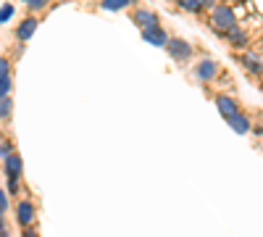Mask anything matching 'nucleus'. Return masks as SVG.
<instances>
[{
	"instance_id": "nucleus-24",
	"label": "nucleus",
	"mask_w": 263,
	"mask_h": 237,
	"mask_svg": "<svg viewBox=\"0 0 263 237\" xmlns=\"http://www.w3.org/2000/svg\"><path fill=\"white\" fill-rule=\"evenodd\" d=\"M221 0H200V6H203V11H213Z\"/></svg>"
},
{
	"instance_id": "nucleus-4",
	"label": "nucleus",
	"mask_w": 263,
	"mask_h": 237,
	"mask_svg": "<svg viewBox=\"0 0 263 237\" xmlns=\"http://www.w3.org/2000/svg\"><path fill=\"white\" fill-rule=\"evenodd\" d=\"M218 71H221V66H218L213 58H203V61H197L195 66H192V77H195L197 82H203V84L213 82V79L218 77Z\"/></svg>"
},
{
	"instance_id": "nucleus-3",
	"label": "nucleus",
	"mask_w": 263,
	"mask_h": 237,
	"mask_svg": "<svg viewBox=\"0 0 263 237\" xmlns=\"http://www.w3.org/2000/svg\"><path fill=\"white\" fill-rule=\"evenodd\" d=\"M13 213H16V224L18 227L37 224V203L32 198H18L16 206H13Z\"/></svg>"
},
{
	"instance_id": "nucleus-7",
	"label": "nucleus",
	"mask_w": 263,
	"mask_h": 237,
	"mask_svg": "<svg viewBox=\"0 0 263 237\" xmlns=\"http://www.w3.org/2000/svg\"><path fill=\"white\" fill-rule=\"evenodd\" d=\"M40 27V19L34 16V13H29V16H24L18 21V27L13 29V37L18 40V42H27L32 34H34V29Z\"/></svg>"
},
{
	"instance_id": "nucleus-12",
	"label": "nucleus",
	"mask_w": 263,
	"mask_h": 237,
	"mask_svg": "<svg viewBox=\"0 0 263 237\" xmlns=\"http://www.w3.org/2000/svg\"><path fill=\"white\" fill-rule=\"evenodd\" d=\"M227 124L234 129L237 135H248V132H250V119H248V114H242V111H237Z\"/></svg>"
},
{
	"instance_id": "nucleus-27",
	"label": "nucleus",
	"mask_w": 263,
	"mask_h": 237,
	"mask_svg": "<svg viewBox=\"0 0 263 237\" xmlns=\"http://www.w3.org/2000/svg\"><path fill=\"white\" fill-rule=\"evenodd\" d=\"M0 237H13V234H11V232H8V227H6L3 232H0Z\"/></svg>"
},
{
	"instance_id": "nucleus-9",
	"label": "nucleus",
	"mask_w": 263,
	"mask_h": 237,
	"mask_svg": "<svg viewBox=\"0 0 263 237\" xmlns=\"http://www.w3.org/2000/svg\"><path fill=\"white\" fill-rule=\"evenodd\" d=\"M140 34H142L145 42H150V45H156V48H166V42H168V32H166L161 24H156V27H145Z\"/></svg>"
},
{
	"instance_id": "nucleus-5",
	"label": "nucleus",
	"mask_w": 263,
	"mask_h": 237,
	"mask_svg": "<svg viewBox=\"0 0 263 237\" xmlns=\"http://www.w3.org/2000/svg\"><path fill=\"white\" fill-rule=\"evenodd\" d=\"M237 61H239V66H242L248 74L263 77V56L258 50H242V53L237 56Z\"/></svg>"
},
{
	"instance_id": "nucleus-18",
	"label": "nucleus",
	"mask_w": 263,
	"mask_h": 237,
	"mask_svg": "<svg viewBox=\"0 0 263 237\" xmlns=\"http://www.w3.org/2000/svg\"><path fill=\"white\" fill-rule=\"evenodd\" d=\"M48 6H50V0H29V3H27L29 13H40V11H45Z\"/></svg>"
},
{
	"instance_id": "nucleus-14",
	"label": "nucleus",
	"mask_w": 263,
	"mask_h": 237,
	"mask_svg": "<svg viewBox=\"0 0 263 237\" xmlns=\"http://www.w3.org/2000/svg\"><path fill=\"white\" fill-rule=\"evenodd\" d=\"M13 116V98H0V124H8Z\"/></svg>"
},
{
	"instance_id": "nucleus-6",
	"label": "nucleus",
	"mask_w": 263,
	"mask_h": 237,
	"mask_svg": "<svg viewBox=\"0 0 263 237\" xmlns=\"http://www.w3.org/2000/svg\"><path fill=\"white\" fill-rule=\"evenodd\" d=\"M132 21H135V24H137L140 29L161 24L158 13H156V11H150V8H145V6H135V8H132Z\"/></svg>"
},
{
	"instance_id": "nucleus-2",
	"label": "nucleus",
	"mask_w": 263,
	"mask_h": 237,
	"mask_svg": "<svg viewBox=\"0 0 263 237\" xmlns=\"http://www.w3.org/2000/svg\"><path fill=\"white\" fill-rule=\"evenodd\" d=\"M166 53H168V58H174L177 63H187V61L192 58L195 48H192V42L184 40V37H168V42H166Z\"/></svg>"
},
{
	"instance_id": "nucleus-11",
	"label": "nucleus",
	"mask_w": 263,
	"mask_h": 237,
	"mask_svg": "<svg viewBox=\"0 0 263 237\" xmlns=\"http://www.w3.org/2000/svg\"><path fill=\"white\" fill-rule=\"evenodd\" d=\"M3 174L6 177H21L24 174V161L18 153H11L8 158H3Z\"/></svg>"
},
{
	"instance_id": "nucleus-19",
	"label": "nucleus",
	"mask_w": 263,
	"mask_h": 237,
	"mask_svg": "<svg viewBox=\"0 0 263 237\" xmlns=\"http://www.w3.org/2000/svg\"><path fill=\"white\" fill-rule=\"evenodd\" d=\"M13 90V77H6V79H0V98H8Z\"/></svg>"
},
{
	"instance_id": "nucleus-10",
	"label": "nucleus",
	"mask_w": 263,
	"mask_h": 237,
	"mask_svg": "<svg viewBox=\"0 0 263 237\" xmlns=\"http://www.w3.org/2000/svg\"><path fill=\"white\" fill-rule=\"evenodd\" d=\"M216 108H218V114H221V119H224V121H229V119L239 111V105H237V100H234L232 95L218 93V95H216Z\"/></svg>"
},
{
	"instance_id": "nucleus-13",
	"label": "nucleus",
	"mask_w": 263,
	"mask_h": 237,
	"mask_svg": "<svg viewBox=\"0 0 263 237\" xmlns=\"http://www.w3.org/2000/svg\"><path fill=\"white\" fill-rule=\"evenodd\" d=\"M174 6H177L179 11L184 13H203V6H200V0H174Z\"/></svg>"
},
{
	"instance_id": "nucleus-8",
	"label": "nucleus",
	"mask_w": 263,
	"mask_h": 237,
	"mask_svg": "<svg viewBox=\"0 0 263 237\" xmlns=\"http://www.w3.org/2000/svg\"><path fill=\"white\" fill-rule=\"evenodd\" d=\"M224 40L229 42L234 50H248V48H250V34H248V29H242V27H232V29L224 34Z\"/></svg>"
},
{
	"instance_id": "nucleus-1",
	"label": "nucleus",
	"mask_w": 263,
	"mask_h": 237,
	"mask_svg": "<svg viewBox=\"0 0 263 237\" xmlns=\"http://www.w3.org/2000/svg\"><path fill=\"white\" fill-rule=\"evenodd\" d=\"M211 27L218 37H224L232 27H237V13L229 3H218L213 11H211Z\"/></svg>"
},
{
	"instance_id": "nucleus-26",
	"label": "nucleus",
	"mask_w": 263,
	"mask_h": 237,
	"mask_svg": "<svg viewBox=\"0 0 263 237\" xmlns=\"http://www.w3.org/2000/svg\"><path fill=\"white\" fill-rule=\"evenodd\" d=\"M3 229H6V213L0 211V232H3Z\"/></svg>"
},
{
	"instance_id": "nucleus-21",
	"label": "nucleus",
	"mask_w": 263,
	"mask_h": 237,
	"mask_svg": "<svg viewBox=\"0 0 263 237\" xmlns=\"http://www.w3.org/2000/svg\"><path fill=\"white\" fill-rule=\"evenodd\" d=\"M13 16V6L6 3V6H0V24H6V21Z\"/></svg>"
},
{
	"instance_id": "nucleus-20",
	"label": "nucleus",
	"mask_w": 263,
	"mask_h": 237,
	"mask_svg": "<svg viewBox=\"0 0 263 237\" xmlns=\"http://www.w3.org/2000/svg\"><path fill=\"white\" fill-rule=\"evenodd\" d=\"M11 77V58L8 56H0V79Z\"/></svg>"
},
{
	"instance_id": "nucleus-25",
	"label": "nucleus",
	"mask_w": 263,
	"mask_h": 237,
	"mask_svg": "<svg viewBox=\"0 0 263 237\" xmlns=\"http://www.w3.org/2000/svg\"><path fill=\"white\" fill-rule=\"evenodd\" d=\"M255 50H258V53H260V56H263V34H260V40H258V42H255Z\"/></svg>"
},
{
	"instance_id": "nucleus-15",
	"label": "nucleus",
	"mask_w": 263,
	"mask_h": 237,
	"mask_svg": "<svg viewBox=\"0 0 263 237\" xmlns=\"http://www.w3.org/2000/svg\"><path fill=\"white\" fill-rule=\"evenodd\" d=\"M6 190L11 198H18L21 195V177H6Z\"/></svg>"
},
{
	"instance_id": "nucleus-17",
	"label": "nucleus",
	"mask_w": 263,
	"mask_h": 237,
	"mask_svg": "<svg viewBox=\"0 0 263 237\" xmlns=\"http://www.w3.org/2000/svg\"><path fill=\"white\" fill-rule=\"evenodd\" d=\"M100 8H103V11H111V13H116V11L126 8V3H124V0H100Z\"/></svg>"
},
{
	"instance_id": "nucleus-28",
	"label": "nucleus",
	"mask_w": 263,
	"mask_h": 237,
	"mask_svg": "<svg viewBox=\"0 0 263 237\" xmlns=\"http://www.w3.org/2000/svg\"><path fill=\"white\" fill-rule=\"evenodd\" d=\"M124 3H126V6H140L137 0H124Z\"/></svg>"
},
{
	"instance_id": "nucleus-16",
	"label": "nucleus",
	"mask_w": 263,
	"mask_h": 237,
	"mask_svg": "<svg viewBox=\"0 0 263 237\" xmlns=\"http://www.w3.org/2000/svg\"><path fill=\"white\" fill-rule=\"evenodd\" d=\"M11 153H16V145H13L11 137H3L0 140V158H8Z\"/></svg>"
},
{
	"instance_id": "nucleus-22",
	"label": "nucleus",
	"mask_w": 263,
	"mask_h": 237,
	"mask_svg": "<svg viewBox=\"0 0 263 237\" xmlns=\"http://www.w3.org/2000/svg\"><path fill=\"white\" fill-rule=\"evenodd\" d=\"M8 206H11V195H8V190H0V211L8 213Z\"/></svg>"
},
{
	"instance_id": "nucleus-29",
	"label": "nucleus",
	"mask_w": 263,
	"mask_h": 237,
	"mask_svg": "<svg viewBox=\"0 0 263 237\" xmlns=\"http://www.w3.org/2000/svg\"><path fill=\"white\" fill-rule=\"evenodd\" d=\"M21 3H29V0H21Z\"/></svg>"
},
{
	"instance_id": "nucleus-23",
	"label": "nucleus",
	"mask_w": 263,
	"mask_h": 237,
	"mask_svg": "<svg viewBox=\"0 0 263 237\" xmlns=\"http://www.w3.org/2000/svg\"><path fill=\"white\" fill-rule=\"evenodd\" d=\"M21 237H42V234H40L37 224H32V227H21Z\"/></svg>"
}]
</instances>
